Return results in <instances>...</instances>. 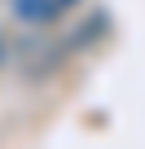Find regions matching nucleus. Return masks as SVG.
Masks as SVG:
<instances>
[{"mask_svg": "<svg viewBox=\"0 0 145 149\" xmlns=\"http://www.w3.org/2000/svg\"><path fill=\"white\" fill-rule=\"evenodd\" d=\"M66 5H70V0H18V13L31 18V22H48V18H57Z\"/></svg>", "mask_w": 145, "mask_h": 149, "instance_id": "nucleus-1", "label": "nucleus"}]
</instances>
